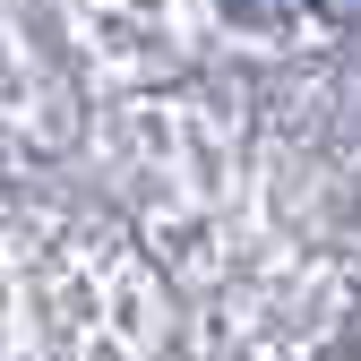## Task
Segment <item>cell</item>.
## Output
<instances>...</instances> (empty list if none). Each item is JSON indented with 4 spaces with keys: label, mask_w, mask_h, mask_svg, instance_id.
<instances>
[{
    "label": "cell",
    "mask_w": 361,
    "mask_h": 361,
    "mask_svg": "<svg viewBox=\"0 0 361 361\" xmlns=\"http://www.w3.org/2000/svg\"><path fill=\"white\" fill-rule=\"evenodd\" d=\"M319 18H336V26H361V0H310Z\"/></svg>",
    "instance_id": "2"
},
{
    "label": "cell",
    "mask_w": 361,
    "mask_h": 361,
    "mask_svg": "<svg viewBox=\"0 0 361 361\" xmlns=\"http://www.w3.org/2000/svg\"><path fill=\"white\" fill-rule=\"evenodd\" d=\"M224 9H241V18H258V26H293L310 0H224Z\"/></svg>",
    "instance_id": "1"
}]
</instances>
